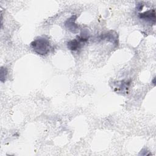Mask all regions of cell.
Here are the masks:
<instances>
[{"mask_svg": "<svg viewBox=\"0 0 156 156\" xmlns=\"http://www.w3.org/2000/svg\"><path fill=\"white\" fill-rule=\"evenodd\" d=\"M138 16L140 19L150 23L153 25H154L155 23V9H151L145 11L143 13H140L138 14Z\"/></svg>", "mask_w": 156, "mask_h": 156, "instance_id": "2", "label": "cell"}, {"mask_svg": "<svg viewBox=\"0 0 156 156\" xmlns=\"http://www.w3.org/2000/svg\"><path fill=\"white\" fill-rule=\"evenodd\" d=\"M76 18L77 16L76 15H73L70 18L67 19V20L65 23L66 27L73 33H76L78 30V26L75 23Z\"/></svg>", "mask_w": 156, "mask_h": 156, "instance_id": "3", "label": "cell"}, {"mask_svg": "<svg viewBox=\"0 0 156 156\" xmlns=\"http://www.w3.org/2000/svg\"><path fill=\"white\" fill-rule=\"evenodd\" d=\"M83 42H82L77 37L75 39L69 40L67 43V47L68 48L73 51H76L82 47Z\"/></svg>", "mask_w": 156, "mask_h": 156, "instance_id": "5", "label": "cell"}, {"mask_svg": "<svg viewBox=\"0 0 156 156\" xmlns=\"http://www.w3.org/2000/svg\"><path fill=\"white\" fill-rule=\"evenodd\" d=\"M113 84L115 87H113V88H115L117 92H120L121 93H122L127 91L130 85V82L126 80H120L117 81Z\"/></svg>", "mask_w": 156, "mask_h": 156, "instance_id": "4", "label": "cell"}, {"mask_svg": "<svg viewBox=\"0 0 156 156\" xmlns=\"http://www.w3.org/2000/svg\"><path fill=\"white\" fill-rule=\"evenodd\" d=\"M8 71L7 69L5 67L2 66L1 68V71H0V75H1V81L2 82H4L6 80V79L7 77Z\"/></svg>", "mask_w": 156, "mask_h": 156, "instance_id": "7", "label": "cell"}, {"mask_svg": "<svg viewBox=\"0 0 156 156\" xmlns=\"http://www.w3.org/2000/svg\"><path fill=\"white\" fill-rule=\"evenodd\" d=\"M32 50L40 55L48 54L52 48L51 43L48 38L44 37H39L30 43Z\"/></svg>", "mask_w": 156, "mask_h": 156, "instance_id": "1", "label": "cell"}, {"mask_svg": "<svg viewBox=\"0 0 156 156\" xmlns=\"http://www.w3.org/2000/svg\"><path fill=\"white\" fill-rule=\"evenodd\" d=\"M103 36L104 37H102V39H107L113 43H116L118 40L117 34H116V33L114 32L113 31H112V33H111V34H110V32H109L107 33L106 34H104Z\"/></svg>", "mask_w": 156, "mask_h": 156, "instance_id": "6", "label": "cell"}]
</instances>
